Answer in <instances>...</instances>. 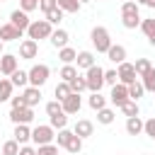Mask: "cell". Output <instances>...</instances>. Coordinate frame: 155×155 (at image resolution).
<instances>
[{"instance_id":"4fadbf2b","label":"cell","mask_w":155,"mask_h":155,"mask_svg":"<svg viewBox=\"0 0 155 155\" xmlns=\"http://www.w3.org/2000/svg\"><path fill=\"white\" fill-rule=\"evenodd\" d=\"M17 39H22V31L15 24H10V22L0 24V41H17Z\"/></svg>"},{"instance_id":"2e32d148","label":"cell","mask_w":155,"mask_h":155,"mask_svg":"<svg viewBox=\"0 0 155 155\" xmlns=\"http://www.w3.org/2000/svg\"><path fill=\"white\" fill-rule=\"evenodd\" d=\"M107 58H109L111 63L121 65V63H126V48H124L121 44H111V48L107 51Z\"/></svg>"},{"instance_id":"484cf974","label":"cell","mask_w":155,"mask_h":155,"mask_svg":"<svg viewBox=\"0 0 155 155\" xmlns=\"http://www.w3.org/2000/svg\"><path fill=\"white\" fill-rule=\"evenodd\" d=\"M114 119H116V114H114V109H109V107H104V109H99V111H97V121H99L102 126L114 124Z\"/></svg>"},{"instance_id":"7a4b0ae2","label":"cell","mask_w":155,"mask_h":155,"mask_svg":"<svg viewBox=\"0 0 155 155\" xmlns=\"http://www.w3.org/2000/svg\"><path fill=\"white\" fill-rule=\"evenodd\" d=\"M53 34V24H48L46 19H31L29 29H27V36L34 39V41H41V39H51Z\"/></svg>"},{"instance_id":"f546056e","label":"cell","mask_w":155,"mask_h":155,"mask_svg":"<svg viewBox=\"0 0 155 155\" xmlns=\"http://www.w3.org/2000/svg\"><path fill=\"white\" fill-rule=\"evenodd\" d=\"M58 75H61V80H63V82H70V80H75L80 73H78V68H75V65H63Z\"/></svg>"},{"instance_id":"ba28073f","label":"cell","mask_w":155,"mask_h":155,"mask_svg":"<svg viewBox=\"0 0 155 155\" xmlns=\"http://www.w3.org/2000/svg\"><path fill=\"white\" fill-rule=\"evenodd\" d=\"M10 121L17 126V124H29L34 121V109L31 107H24V109H10Z\"/></svg>"},{"instance_id":"44dd1931","label":"cell","mask_w":155,"mask_h":155,"mask_svg":"<svg viewBox=\"0 0 155 155\" xmlns=\"http://www.w3.org/2000/svg\"><path fill=\"white\" fill-rule=\"evenodd\" d=\"M75 63H78V68H82V70H90V68L94 65V53H92V51H80Z\"/></svg>"},{"instance_id":"ee69618b","label":"cell","mask_w":155,"mask_h":155,"mask_svg":"<svg viewBox=\"0 0 155 155\" xmlns=\"http://www.w3.org/2000/svg\"><path fill=\"white\" fill-rule=\"evenodd\" d=\"M143 133H145L148 138H153V140H155V116H150V119L145 121V126H143Z\"/></svg>"},{"instance_id":"30bf717a","label":"cell","mask_w":155,"mask_h":155,"mask_svg":"<svg viewBox=\"0 0 155 155\" xmlns=\"http://www.w3.org/2000/svg\"><path fill=\"white\" fill-rule=\"evenodd\" d=\"M36 53H39V41H34V39H24V41L19 44V58L31 61V58H36Z\"/></svg>"},{"instance_id":"bcb514c9","label":"cell","mask_w":155,"mask_h":155,"mask_svg":"<svg viewBox=\"0 0 155 155\" xmlns=\"http://www.w3.org/2000/svg\"><path fill=\"white\" fill-rule=\"evenodd\" d=\"M121 24L126 29H136V27H140V17H121Z\"/></svg>"},{"instance_id":"ac0fdd59","label":"cell","mask_w":155,"mask_h":155,"mask_svg":"<svg viewBox=\"0 0 155 155\" xmlns=\"http://www.w3.org/2000/svg\"><path fill=\"white\" fill-rule=\"evenodd\" d=\"M143 126H145V121H143L140 116L126 119V133H128V136H140V133H143Z\"/></svg>"},{"instance_id":"7c38bea8","label":"cell","mask_w":155,"mask_h":155,"mask_svg":"<svg viewBox=\"0 0 155 155\" xmlns=\"http://www.w3.org/2000/svg\"><path fill=\"white\" fill-rule=\"evenodd\" d=\"M92 131H94V124L92 121H87V119H78L75 121V126H73V133L78 136V138H90L92 136Z\"/></svg>"},{"instance_id":"d4e9b609","label":"cell","mask_w":155,"mask_h":155,"mask_svg":"<svg viewBox=\"0 0 155 155\" xmlns=\"http://www.w3.org/2000/svg\"><path fill=\"white\" fill-rule=\"evenodd\" d=\"M10 80H12L15 87H29V73L27 70H15L10 75Z\"/></svg>"},{"instance_id":"7402d4cb","label":"cell","mask_w":155,"mask_h":155,"mask_svg":"<svg viewBox=\"0 0 155 155\" xmlns=\"http://www.w3.org/2000/svg\"><path fill=\"white\" fill-rule=\"evenodd\" d=\"M12 90H15L12 80L10 78H0V102H10L12 99Z\"/></svg>"},{"instance_id":"7dc6e473","label":"cell","mask_w":155,"mask_h":155,"mask_svg":"<svg viewBox=\"0 0 155 155\" xmlns=\"http://www.w3.org/2000/svg\"><path fill=\"white\" fill-rule=\"evenodd\" d=\"M116 82H119V73L116 70H104V85H111L114 87Z\"/></svg>"},{"instance_id":"277c9868","label":"cell","mask_w":155,"mask_h":155,"mask_svg":"<svg viewBox=\"0 0 155 155\" xmlns=\"http://www.w3.org/2000/svg\"><path fill=\"white\" fill-rule=\"evenodd\" d=\"M27 73H29V85L31 87H41V85H46V80L51 75V68L46 63H34Z\"/></svg>"},{"instance_id":"b9f144b4","label":"cell","mask_w":155,"mask_h":155,"mask_svg":"<svg viewBox=\"0 0 155 155\" xmlns=\"http://www.w3.org/2000/svg\"><path fill=\"white\" fill-rule=\"evenodd\" d=\"M36 155H58V145H53V143L39 145V148H36Z\"/></svg>"},{"instance_id":"ab89813d","label":"cell","mask_w":155,"mask_h":155,"mask_svg":"<svg viewBox=\"0 0 155 155\" xmlns=\"http://www.w3.org/2000/svg\"><path fill=\"white\" fill-rule=\"evenodd\" d=\"M61 19H63V10H61V7L46 12V22H48V24H61Z\"/></svg>"},{"instance_id":"681fc988","label":"cell","mask_w":155,"mask_h":155,"mask_svg":"<svg viewBox=\"0 0 155 155\" xmlns=\"http://www.w3.org/2000/svg\"><path fill=\"white\" fill-rule=\"evenodd\" d=\"M19 155H36V148H31V145H22V148H19Z\"/></svg>"},{"instance_id":"603a6c76","label":"cell","mask_w":155,"mask_h":155,"mask_svg":"<svg viewBox=\"0 0 155 155\" xmlns=\"http://www.w3.org/2000/svg\"><path fill=\"white\" fill-rule=\"evenodd\" d=\"M58 58H61V63H63V65H73V63L78 61V51H75V48H70V46H65V48H61V51H58Z\"/></svg>"},{"instance_id":"8d00e7d4","label":"cell","mask_w":155,"mask_h":155,"mask_svg":"<svg viewBox=\"0 0 155 155\" xmlns=\"http://www.w3.org/2000/svg\"><path fill=\"white\" fill-rule=\"evenodd\" d=\"M46 114H48V119H51V116H58V114H63V104H61L58 99L48 102V104H46Z\"/></svg>"},{"instance_id":"7bdbcfd3","label":"cell","mask_w":155,"mask_h":155,"mask_svg":"<svg viewBox=\"0 0 155 155\" xmlns=\"http://www.w3.org/2000/svg\"><path fill=\"white\" fill-rule=\"evenodd\" d=\"M58 7V0H39V10L46 15V12H51V10H56Z\"/></svg>"},{"instance_id":"6f0895ef","label":"cell","mask_w":155,"mask_h":155,"mask_svg":"<svg viewBox=\"0 0 155 155\" xmlns=\"http://www.w3.org/2000/svg\"><path fill=\"white\" fill-rule=\"evenodd\" d=\"M0 19H2V17H0Z\"/></svg>"},{"instance_id":"11a10c76","label":"cell","mask_w":155,"mask_h":155,"mask_svg":"<svg viewBox=\"0 0 155 155\" xmlns=\"http://www.w3.org/2000/svg\"><path fill=\"white\" fill-rule=\"evenodd\" d=\"M121 2H128V0H121Z\"/></svg>"},{"instance_id":"f35d334b","label":"cell","mask_w":155,"mask_h":155,"mask_svg":"<svg viewBox=\"0 0 155 155\" xmlns=\"http://www.w3.org/2000/svg\"><path fill=\"white\" fill-rule=\"evenodd\" d=\"M51 126L58 128V131H63V128L68 126V114L63 111V114H58V116H51Z\"/></svg>"},{"instance_id":"8fae6325","label":"cell","mask_w":155,"mask_h":155,"mask_svg":"<svg viewBox=\"0 0 155 155\" xmlns=\"http://www.w3.org/2000/svg\"><path fill=\"white\" fill-rule=\"evenodd\" d=\"M15 70H19V68H17V56L2 53V56H0V73H2L5 78H10Z\"/></svg>"},{"instance_id":"d6986e66","label":"cell","mask_w":155,"mask_h":155,"mask_svg":"<svg viewBox=\"0 0 155 155\" xmlns=\"http://www.w3.org/2000/svg\"><path fill=\"white\" fill-rule=\"evenodd\" d=\"M140 29L148 39L150 46H155V17H148V19H140Z\"/></svg>"},{"instance_id":"9a60e30c","label":"cell","mask_w":155,"mask_h":155,"mask_svg":"<svg viewBox=\"0 0 155 155\" xmlns=\"http://www.w3.org/2000/svg\"><path fill=\"white\" fill-rule=\"evenodd\" d=\"M48 41H51V46H56V48L61 51V48H65V46H68L70 34H68L65 29H53V34H51V39H48Z\"/></svg>"},{"instance_id":"9f6ffc18","label":"cell","mask_w":155,"mask_h":155,"mask_svg":"<svg viewBox=\"0 0 155 155\" xmlns=\"http://www.w3.org/2000/svg\"><path fill=\"white\" fill-rule=\"evenodd\" d=\"M119 155H124V153H119Z\"/></svg>"},{"instance_id":"3957f363","label":"cell","mask_w":155,"mask_h":155,"mask_svg":"<svg viewBox=\"0 0 155 155\" xmlns=\"http://www.w3.org/2000/svg\"><path fill=\"white\" fill-rule=\"evenodd\" d=\"M53 131H56V128H53L51 124H39V126H34V128H31V140H34V145L39 148V145L53 143V138H56Z\"/></svg>"},{"instance_id":"5bb4252c","label":"cell","mask_w":155,"mask_h":155,"mask_svg":"<svg viewBox=\"0 0 155 155\" xmlns=\"http://www.w3.org/2000/svg\"><path fill=\"white\" fill-rule=\"evenodd\" d=\"M61 104H63V111H65V114H78L80 107H82V99H80V94L73 92V94H68Z\"/></svg>"},{"instance_id":"d6a6232c","label":"cell","mask_w":155,"mask_h":155,"mask_svg":"<svg viewBox=\"0 0 155 155\" xmlns=\"http://www.w3.org/2000/svg\"><path fill=\"white\" fill-rule=\"evenodd\" d=\"M58 7H61L63 12H80L82 2H80V0H58Z\"/></svg>"},{"instance_id":"e0dca14e","label":"cell","mask_w":155,"mask_h":155,"mask_svg":"<svg viewBox=\"0 0 155 155\" xmlns=\"http://www.w3.org/2000/svg\"><path fill=\"white\" fill-rule=\"evenodd\" d=\"M12 136H15V140H17L19 145H27V143L31 140V128H29L27 124H17V126H15V133H12Z\"/></svg>"},{"instance_id":"4dcf8cb0","label":"cell","mask_w":155,"mask_h":155,"mask_svg":"<svg viewBox=\"0 0 155 155\" xmlns=\"http://www.w3.org/2000/svg\"><path fill=\"white\" fill-rule=\"evenodd\" d=\"M68 85H70V90H73L75 94H82V92L87 90V80H85V75H78V78H75V80H70Z\"/></svg>"},{"instance_id":"ffe728a7","label":"cell","mask_w":155,"mask_h":155,"mask_svg":"<svg viewBox=\"0 0 155 155\" xmlns=\"http://www.w3.org/2000/svg\"><path fill=\"white\" fill-rule=\"evenodd\" d=\"M22 94H24V99H27V107L34 109V107L39 104V99H41V87H31V85H29V87H24Z\"/></svg>"},{"instance_id":"4316f807","label":"cell","mask_w":155,"mask_h":155,"mask_svg":"<svg viewBox=\"0 0 155 155\" xmlns=\"http://www.w3.org/2000/svg\"><path fill=\"white\" fill-rule=\"evenodd\" d=\"M143 94H145V87H143V82H140V80H136V82H131V85H128V97H131L133 102H138Z\"/></svg>"},{"instance_id":"1f68e13d","label":"cell","mask_w":155,"mask_h":155,"mask_svg":"<svg viewBox=\"0 0 155 155\" xmlns=\"http://www.w3.org/2000/svg\"><path fill=\"white\" fill-rule=\"evenodd\" d=\"M140 82H143L145 92H155V68H150V70L140 78Z\"/></svg>"},{"instance_id":"f5cc1de1","label":"cell","mask_w":155,"mask_h":155,"mask_svg":"<svg viewBox=\"0 0 155 155\" xmlns=\"http://www.w3.org/2000/svg\"><path fill=\"white\" fill-rule=\"evenodd\" d=\"M136 2H138V5H145V0H136Z\"/></svg>"},{"instance_id":"cb8c5ba5","label":"cell","mask_w":155,"mask_h":155,"mask_svg":"<svg viewBox=\"0 0 155 155\" xmlns=\"http://www.w3.org/2000/svg\"><path fill=\"white\" fill-rule=\"evenodd\" d=\"M121 17H140V10H138V2H136V0H128V2H121Z\"/></svg>"},{"instance_id":"f6af8a7d","label":"cell","mask_w":155,"mask_h":155,"mask_svg":"<svg viewBox=\"0 0 155 155\" xmlns=\"http://www.w3.org/2000/svg\"><path fill=\"white\" fill-rule=\"evenodd\" d=\"M19 10H24L29 15L31 10H39V0H19Z\"/></svg>"},{"instance_id":"8992f818","label":"cell","mask_w":155,"mask_h":155,"mask_svg":"<svg viewBox=\"0 0 155 155\" xmlns=\"http://www.w3.org/2000/svg\"><path fill=\"white\" fill-rule=\"evenodd\" d=\"M131 97H128V85H121V82H116L114 87H111V92H109V102L114 104V107H124L126 102H128Z\"/></svg>"},{"instance_id":"836d02e7","label":"cell","mask_w":155,"mask_h":155,"mask_svg":"<svg viewBox=\"0 0 155 155\" xmlns=\"http://www.w3.org/2000/svg\"><path fill=\"white\" fill-rule=\"evenodd\" d=\"M133 68H136V73H138V78H143L150 68H153V63L148 61V58H136V63H133Z\"/></svg>"},{"instance_id":"f907efd6","label":"cell","mask_w":155,"mask_h":155,"mask_svg":"<svg viewBox=\"0 0 155 155\" xmlns=\"http://www.w3.org/2000/svg\"><path fill=\"white\" fill-rule=\"evenodd\" d=\"M145 5H148L150 10H155V0H145Z\"/></svg>"},{"instance_id":"816d5d0a","label":"cell","mask_w":155,"mask_h":155,"mask_svg":"<svg viewBox=\"0 0 155 155\" xmlns=\"http://www.w3.org/2000/svg\"><path fill=\"white\" fill-rule=\"evenodd\" d=\"M2 46H5V41H0V56H2Z\"/></svg>"},{"instance_id":"60d3db41","label":"cell","mask_w":155,"mask_h":155,"mask_svg":"<svg viewBox=\"0 0 155 155\" xmlns=\"http://www.w3.org/2000/svg\"><path fill=\"white\" fill-rule=\"evenodd\" d=\"M70 136H73V131H68V128H63V131H58V133H56V140H58V148H65V145H68V140H70Z\"/></svg>"},{"instance_id":"52a82bcc","label":"cell","mask_w":155,"mask_h":155,"mask_svg":"<svg viewBox=\"0 0 155 155\" xmlns=\"http://www.w3.org/2000/svg\"><path fill=\"white\" fill-rule=\"evenodd\" d=\"M116 73H119V82H121V85H131V82H136V80H138V73H136L133 63H128V61H126V63H121Z\"/></svg>"},{"instance_id":"f1b7e54d","label":"cell","mask_w":155,"mask_h":155,"mask_svg":"<svg viewBox=\"0 0 155 155\" xmlns=\"http://www.w3.org/2000/svg\"><path fill=\"white\" fill-rule=\"evenodd\" d=\"M53 94H56V99H58V102H63L68 94H73V90H70V85H68V82H63V80H61V82L53 87Z\"/></svg>"},{"instance_id":"e575fe53","label":"cell","mask_w":155,"mask_h":155,"mask_svg":"<svg viewBox=\"0 0 155 155\" xmlns=\"http://www.w3.org/2000/svg\"><path fill=\"white\" fill-rule=\"evenodd\" d=\"M65 150L68 153H73V155H78L80 150H82V138H78L75 133L70 136V140H68V145H65Z\"/></svg>"},{"instance_id":"83f0119b","label":"cell","mask_w":155,"mask_h":155,"mask_svg":"<svg viewBox=\"0 0 155 155\" xmlns=\"http://www.w3.org/2000/svg\"><path fill=\"white\" fill-rule=\"evenodd\" d=\"M90 109H94V111H99V109H104L107 107V97L102 94V92H92V97H90Z\"/></svg>"},{"instance_id":"c3c4849f","label":"cell","mask_w":155,"mask_h":155,"mask_svg":"<svg viewBox=\"0 0 155 155\" xmlns=\"http://www.w3.org/2000/svg\"><path fill=\"white\" fill-rule=\"evenodd\" d=\"M10 104H12V109H24L27 107V99H24V94H19V97H12Z\"/></svg>"},{"instance_id":"d590c367","label":"cell","mask_w":155,"mask_h":155,"mask_svg":"<svg viewBox=\"0 0 155 155\" xmlns=\"http://www.w3.org/2000/svg\"><path fill=\"white\" fill-rule=\"evenodd\" d=\"M0 155H19V143H17L15 138H12V140H5Z\"/></svg>"},{"instance_id":"74e56055","label":"cell","mask_w":155,"mask_h":155,"mask_svg":"<svg viewBox=\"0 0 155 155\" xmlns=\"http://www.w3.org/2000/svg\"><path fill=\"white\" fill-rule=\"evenodd\" d=\"M121 111L126 114V119H131V116H138V102H133V99H128L124 107H121Z\"/></svg>"},{"instance_id":"db71d44e","label":"cell","mask_w":155,"mask_h":155,"mask_svg":"<svg viewBox=\"0 0 155 155\" xmlns=\"http://www.w3.org/2000/svg\"><path fill=\"white\" fill-rule=\"evenodd\" d=\"M80 2H92V0H80Z\"/></svg>"},{"instance_id":"9c48e42d","label":"cell","mask_w":155,"mask_h":155,"mask_svg":"<svg viewBox=\"0 0 155 155\" xmlns=\"http://www.w3.org/2000/svg\"><path fill=\"white\" fill-rule=\"evenodd\" d=\"M10 24H15L22 34L29 29V24H31V19H29V15L24 12V10H12V15H10Z\"/></svg>"},{"instance_id":"5b68a950","label":"cell","mask_w":155,"mask_h":155,"mask_svg":"<svg viewBox=\"0 0 155 155\" xmlns=\"http://www.w3.org/2000/svg\"><path fill=\"white\" fill-rule=\"evenodd\" d=\"M85 80H87V90L90 92H102V87H104V68H99L94 63L90 70H85Z\"/></svg>"},{"instance_id":"6da1fadb","label":"cell","mask_w":155,"mask_h":155,"mask_svg":"<svg viewBox=\"0 0 155 155\" xmlns=\"http://www.w3.org/2000/svg\"><path fill=\"white\" fill-rule=\"evenodd\" d=\"M90 41L97 48V53H107L111 48V36H109V29L107 27H94L90 31Z\"/></svg>"}]
</instances>
